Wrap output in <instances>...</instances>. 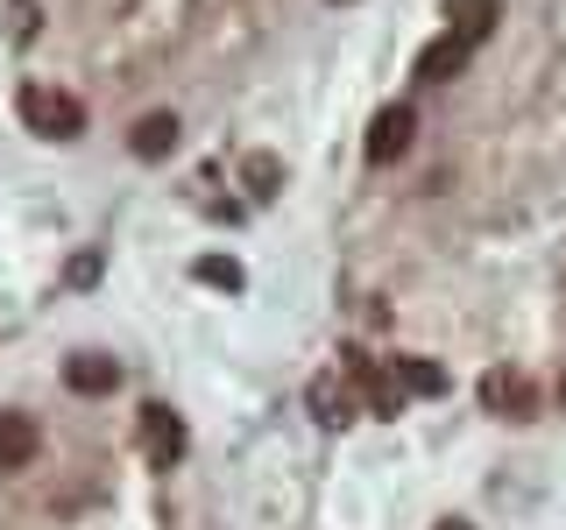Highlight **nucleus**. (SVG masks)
<instances>
[{"label":"nucleus","mask_w":566,"mask_h":530,"mask_svg":"<svg viewBox=\"0 0 566 530\" xmlns=\"http://www.w3.org/2000/svg\"><path fill=\"white\" fill-rule=\"evenodd\" d=\"M312 411H318V424H347V396L333 382H312Z\"/></svg>","instance_id":"11"},{"label":"nucleus","mask_w":566,"mask_h":530,"mask_svg":"<svg viewBox=\"0 0 566 530\" xmlns=\"http://www.w3.org/2000/svg\"><path fill=\"white\" fill-rule=\"evenodd\" d=\"M389 375H397L403 396H439V389H447V368H432L424 353H397V361H389Z\"/></svg>","instance_id":"10"},{"label":"nucleus","mask_w":566,"mask_h":530,"mask_svg":"<svg viewBox=\"0 0 566 530\" xmlns=\"http://www.w3.org/2000/svg\"><path fill=\"white\" fill-rule=\"evenodd\" d=\"M411 135H418L411 106H382V114L368 120V163H397V156L411 149Z\"/></svg>","instance_id":"2"},{"label":"nucleus","mask_w":566,"mask_h":530,"mask_svg":"<svg viewBox=\"0 0 566 530\" xmlns=\"http://www.w3.org/2000/svg\"><path fill=\"white\" fill-rule=\"evenodd\" d=\"M199 276H206V283H227V290L241 283V269H234V262H199Z\"/></svg>","instance_id":"12"},{"label":"nucleus","mask_w":566,"mask_h":530,"mask_svg":"<svg viewBox=\"0 0 566 530\" xmlns=\"http://www.w3.org/2000/svg\"><path fill=\"white\" fill-rule=\"evenodd\" d=\"M482 403H489L495 417H531V403H538V396H531L524 375H510V368H489V375H482Z\"/></svg>","instance_id":"5"},{"label":"nucleus","mask_w":566,"mask_h":530,"mask_svg":"<svg viewBox=\"0 0 566 530\" xmlns=\"http://www.w3.org/2000/svg\"><path fill=\"white\" fill-rule=\"evenodd\" d=\"M248 184H255V191L276 184V163H270V156H255V163H248Z\"/></svg>","instance_id":"13"},{"label":"nucleus","mask_w":566,"mask_h":530,"mask_svg":"<svg viewBox=\"0 0 566 530\" xmlns=\"http://www.w3.org/2000/svg\"><path fill=\"white\" fill-rule=\"evenodd\" d=\"M14 106H22V120H29V128L43 135V141H78V135H85V106L71 99V93H50V85H22V99H14Z\"/></svg>","instance_id":"1"},{"label":"nucleus","mask_w":566,"mask_h":530,"mask_svg":"<svg viewBox=\"0 0 566 530\" xmlns=\"http://www.w3.org/2000/svg\"><path fill=\"white\" fill-rule=\"evenodd\" d=\"M439 530H474V523H460V517H447V523H439Z\"/></svg>","instance_id":"14"},{"label":"nucleus","mask_w":566,"mask_h":530,"mask_svg":"<svg viewBox=\"0 0 566 530\" xmlns=\"http://www.w3.org/2000/svg\"><path fill=\"white\" fill-rule=\"evenodd\" d=\"M495 22H503L495 0H447V35H460L468 50H482L489 35H495Z\"/></svg>","instance_id":"4"},{"label":"nucleus","mask_w":566,"mask_h":530,"mask_svg":"<svg viewBox=\"0 0 566 530\" xmlns=\"http://www.w3.org/2000/svg\"><path fill=\"white\" fill-rule=\"evenodd\" d=\"M559 403H566V382H559Z\"/></svg>","instance_id":"15"},{"label":"nucleus","mask_w":566,"mask_h":530,"mask_svg":"<svg viewBox=\"0 0 566 530\" xmlns=\"http://www.w3.org/2000/svg\"><path fill=\"white\" fill-rule=\"evenodd\" d=\"M142 453H149L156 467H170V459L185 453V417L164 411V403H149V411H142Z\"/></svg>","instance_id":"3"},{"label":"nucleus","mask_w":566,"mask_h":530,"mask_svg":"<svg viewBox=\"0 0 566 530\" xmlns=\"http://www.w3.org/2000/svg\"><path fill=\"white\" fill-rule=\"evenodd\" d=\"M35 446H43L35 417H22V411H0V474L29 467V459H35Z\"/></svg>","instance_id":"7"},{"label":"nucleus","mask_w":566,"mask_h":530,"mask_svg":"<svg viewBox=\"0 0 566 530\" xmlns=\"http://www.w3.org/2000/svg\"><path fill=\"white\" fill-rule=\"evenodd\" d=\"M128 141H135V156H142V163H164V156L177 149V114H142Z\"/></svg>","instance_id":"9"},{"label":"nucleus","mask_w":566,"mask_h":530,"mask_svg":"<svg viewBox=\"0 0 566 530\" xmlns=\"http://www.w3.org/2000/svg\"><path fill=\"white\" fill-rule=\"evenodd\" d=\"M64 382L78 389V396H114V389H120V361H106V353H71Z\"/></svg>","instance_id":"6"},{"label":"nucleus","mask_w":566,"mask_h":530,"mask_svg":"<svg viewBox=\"0 0 566 530\" xmlns=\"http://www.w3.org/2000/svg\"><path fill=\"white\" fill-rule=\"evenodd\" d=\"M468 57H474V50L460 43V35H439V43L418 50V78H424V85H447V78H460V71H468Z\"/></svg>","instance_id":"8"}]
</instances>
